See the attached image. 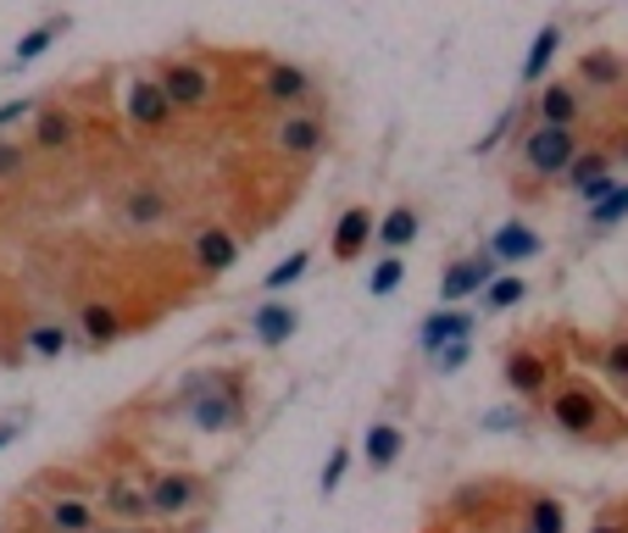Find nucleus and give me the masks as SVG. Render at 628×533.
<instances>
[{
  "label": "nucleus",
  "instance_id": "obj_1",
  "mask_svg": "<svg viewBox=\"0 0 628 533\" xmlns=\"http://www.w3.org/2000/svg\"><path fill=\"white\" fill-rule=\"evenodd\" d=\"M178 417L201 433H239L251 422V372L246 367H206L178 383Z\"/></svg>",
  "mask_w": 628,
  "mask_h": 533
},
{
  "label": "nucleus",
  "instance_id": "obj_2",
  "mask_svg": "<svg viewBox=\"0 0 628 533\" xmlns=\"http://www.w3.org/2000/svg\"><path fill=\"white\" fill-rule=\"evenodd\" d=\"M545 406H551V422L578 445H606L617 433H628V417H617L606 406V395H595L585 378H562Z\"/></svg>",
  "mask_w": 628,
  "mask_h": 533
},
{
  "label": "nucleus",
  "instance_id": "obj_3",
  "mask_svg": "<svg viewBox=\"0 0 628 533\" xmlns=\"http://www.w3.org/2000/svg\"><path fill=\"white\" fill-rule=\"evenodd\" d=\"M251 101H256L267 117H284V112H312V101H317V78H312L301 62L262 56V62H256V84H251Z\"/></svg>",
  "mask_w": 628,
  "mask_h": 533
},
{
  "label": "nucleus",
  "instance_id": "obj_4",
  "mask_svg": "<svg viewBox=\"0 0 628 533\" xmlns=\"http://www.w3.org/2000/svg\"><path fill=\"white\" fill-rule=\"evenodd\" d=\"M156 84L167 89V101H173L178 117H201V112H212L223 101V78L206 62H196V56H162L156 62Z\"/></svg>",
  "mask_w": 628,
  "mask_h": 533
},
{
  "label": "nucleus",
  "instance_id": "obj_5",
  "mask_svg": "<svg viewBox=\"0 0 628 533\" xmlns=\"http://www.w3.org/2000/svg\"><path fill=\"white\" fill-rule=\"evenodd\" d=\"M585 151V134L578 128H545V123H528L517 139V167L535 173V178H567L573 156Z\"/></svg>",
  "mask_w": 628,
  "mask_h": 533
},
{
  "label": "nucleus",
  "instance_id": "obj_6",
  "mask_svg": "<svg viewBox=\"0 0 628 533\" xmlns=\"http://www.w3.org/2000/svg\"><path fill=\"white\" fill-rule=\"evenodd\" d=\"M28 144L39 162H62L84 144V117L67 101H39V112L28 117Z\"/></svg>",
  "mask_w": 628,
  "mask_h": 533
},
{
  "label": "nucleus",
  "instance_id": "obj_7",
  "mask_svg": "<svg viewBox=\"0 0 628 533\" xmlns=\"http://www.w3.org/2000/svg\"><path fill=\"white\" fill-rule=\"evenodd\" d=\"M267 151L284 156V162H317L328 151V123L317 112H284V117H267Z\"/></svg>",
  "mask_w": 628,
  "mask_h": 533
},
{
  "label": "nucleus",
  "instance_id": "obj_8",
  "mask_svg": "<svg viewBox=\"0 0 628 533\" xmlns=\"http://www.w3.org/2000/svg\"><path fill=\"white\" fill-rule=\"evenodd\" d=\"M239 256H246V233L228 228V223H201L196 233H189V267H196L201 283H212L228 267H239Z\"/></svg>",
  "mask_w": 628,
  "mask_h": 533
},
{
  "label": "nucleus",
  "instance_id": "obj_9",
  "mask_svg": "<svg viewBox=\"0 0 628 533\" xmlns=\"http://www.w3.org/2000/svg\"><path fill=\"white\" fill-rule=\"evenodd\" d=\"M212 500V483L201 472H189V467H167V472H151V506L156 517H189V511H201Z\"/></svg>",
  "mask_w": 628,
  "mask_h": 533
},
{
  "label": "nucleus",
  "instance_id": "obj_10",
  "mask_svg": "<svg viewBox=\"0 0 628 533\" xmlns=\"http://www.w3.org/2000/svg\"><path fill=\"white\" fill-rule=\"evenodd\" d=\"M95 500H101V511L112 522H128V528H145L156 517L151 506V478H134V472H112L101 490H95Z\"/></svg>",
  "mask_w": 628,
  "mask_h": 533
},
{
  "label": "nucleus",
  "instance_id": "obj_11",
  "mask_svg": "<svg viewBox=\"0 0 628 533\" xmlns=\"http://www.w3.org/2000/svg\"><path fill=\"white\" fill-rule=\"evenodd\" d=\"M506 390L517 395V401H528V406H535V401H551V390H556V383H551V356H540L535 351V339H517V345L506 351Z\"/></svg>",
  "mask_w": 628,
  "mask_h": 533
},
{
  "label": "nucleus",
  "instance_id": "obj_12",
  "mask_svg": "<svg viewBox=\"0 0 628 533\" xmlns=\"http://www.w3.org/2000/svg\"><path fill=\"white\" fill-rule=\"evenodd\" d=\"M123 112H128V128L134 134H167L173 128V101L156 78H128L123 84Z\"/></svg>",
  "mask_w": 628,
  "mask_h": 533
},
{
  "label": "nucleus",
  "instance_id": "obj_13",
  "mask_svg": "<svg viewBox=\"0 0 628 533\" xmlns=\"http://www.w3.org/2000/svg\"><path fill=\"white\" fill-rule=\"evenodd\" d=\"M128 312L117 306V301H101V295H84L78 306H73V328H78V339L89 351H106V345H117V339L128 333Z\"/></svg>",
  "mask_w": 628,
  "mask_h": 533
},
{
  "label": "nucleus",
  "instance_id": "obj_14",
  "mask_svg": "<svg viewBox=\"0 0 628 533\" xmlns=\"http://www.w3.org/2000/svg\"><path fill=\"white\" fill-rule=\"evenodd\" d=\"M495 278H501V262H495L490 251H473V256H462V262H451V267L440 272V301H445V306L473 301V295H485Z\"/></svg>",
  "mask_w": 628,
  "mask_h": 533
},
{
  "label": "nucleus",
  "instance_id": "obj_15",
  "mask_svg": "<svg viewBox=\"0 0 628 533\" xmlns=\"http://www.w3.org/2000/svg\"><path fill=\"white\" fill-rule=\"evenodd\" d=\"M578 117H585V89H578L573 78L540 84V94H535V112H528V123H545V128H578Z\"/></svg>",
  "mask_w": 628,
  "mask_h": 533
},
{
  "label": "nucleus",
  "instance_id": "obj_16",
  "mask_svg": "<svg viewBox=\"0 0 628 533\" xmlns=\"http://www.w3.org/2000/svg\"><path fill=\"white\" fill-rule=\"evenodd\" d=\"M367 239H378V217H373L367 206H351V212H340V223H334L328 256L340 262V267H351V262L367 251Z\"/></svg>",
  "mask_w": 628,
  "mask_h": 533
},
{
  "label": "nucleus",
  "instance_id": "obj_17",
  "mask_svg": "<svg viewBox=\"0 0 628 533\" xmlns=\"http://www.w3.org/2000/svg\"><path fill=\"white\" fill-rule=\"evenodd\" d=\"M501 267H517V262H535L540 251H545V239L535 233V223H523V217H512V223H501L495 233H490V245H485Z\"/></svg>",
  "mask_w": 628,
  "mask_h": 533
},
{
  "label": "nucleus",
  "instance_id": "obj_18",
  "mask_svg": "<svg viewBox=\"0 0 628 533\" xmlns=\"http://www.w3.org/2000/svg\"><path fill=\"white\" fill-rule=\"evenodd\" d=\"M296 328H301V306H289V301H278V295H267V301L256 306V317H251V333L262 339L267 351L289 345V339H296Z\"/></svg>",
  "mask_w": 628,
  "mask_h": 533
},
{
  "label": "nucleus",
  "instance_id": "obj_19",
  "mask_svg": "<svg viewBox=\"0 0 628 533\" xmlns=\"http://www.w3.org/2000/svg\"><path fill=\"white\" fill-rule=\"evenodd\" d=\"M67 328L56 322V317H28L23 322V333H17V351L23 356H34V361H56V356H67Z\"/></svg>",
  "mask_w": 628,
  "mask_h": 533
},
{
  "label": "nucleus",
  "instance_id": "obj_20",
  "mask_svg": "<svg viewBox=\"0 0 628 533\" xmlns=\"http://www.w3.org/2000/svg\"><path fill=\"white\" fill-rule=\"evenodd\" d=\"M462 339H473V312H428L417 328V345L428 356H440L445 345H462Z\"/></svg>",
  "mask_w": 628,
  "mask_h": 533
},
{
  "label": "nucleus",
  "instance_id": "obj_21",
  "mask_svg": "<svg viewBox=\"0 0 628 533\" xmlns=\"http://www.w3.org/2000/svg\"><path fill=\"white\" fill-rule=\"evenodd\" d=\"M401 450H406V428H395V422H373L367 428V445H362L367 472H390L401 461Z\"/></svg>",
  "mask_w": 628,
  "mask_h": 533
},
{
  "label": "nucleus",
  "instance_id": "obj_22",
  "mask_svg": "<svg viewBox=\"0 0 628 533\" xmlns=\"http://www.w3.org/2000/svg\"><path fill=\"white\" fill-rule=\"evenodd\" d=\"M623 56H612V51H585V56H578V73H573V84L578 89H623Z\"/></svg>",
  "mask_w": 628,
  "mask_h": 533
},
{
  "label": "nucleus",
  "instance_id": "obj_23",
  "mask_svg": "<svg viewBox=\"0 0 628 533\" xmlns=\"http://www.w3.org/2000/svg\"><path fill=\"white\" fill-rule=\"evenodd\" d=\"M578 351H585L578 361H601V367L612 372V383H617V390H628V333L601 339V345H595V339H578Z\"/></svg>",
  "mask_w": 628,
  "mask_h": 533
},
{
  "label": "nucleus",
  "instance_id": "obj_24",
  "mask_svg": "<svg viewBox=\"0 0 628 533\" xmlns=\"http://www.w3.org/2000/svg\"><path fill=\"white\" fill-rule=\"evenodd\" d=\"M523 528L528 533H567V506L556 495H528L523 500Z\"/></svg>",
  "mask_w": 628,
  "mask_h": 533
},
{
  "label": "nucleus",
  "instance_id": "obj_25",
  "mask_svg": "<svg viewBox=\"0 0 628 533\" xmlns=\"http://www.w3.org/2000/svg\"><path fill=\"white\" fill-rule=\"evenodd\" d=\"M556 45H562V28L545 23V28L535 34V45H528V56H523V89H535V84L545 78V67H551V56H556Z\"/></svg>",
  "mask_w": 628,
  "mask_h": 533
},
{
  "label": "nucleus",
  "instance_id": "obj_26",
  "mask_svg": "<svg viewBox=\"0 0 628 533\" xmlns=\"http://www.w3.org/2000/svg\"><path fill=\"white\" fill-rule=\"evenodd\" d=\"M417 228H423V223H417V212H412V206H390V212L378 217V239L390 245V256H401V251L412 245Z\"/></svg>",
  "mask_w": 628,
  "mask_h": 533
},
{
  "label": "nucleus",
  "instance_id": "obj_27",
  "mask_svg": "<svg viewBox=\"0 0 628 533\" xmlns=\"http://www.w3.org/2000/svg\"><path fill=\"white\" fill-rule=\"evenodd\" d=\"M67 28V17H56V23H45V28H28L23 39H17V51H12V67H28V62H39L45 51L56 45V34Z\"/></svg>",
  "mask_w": 628,
  "mask_h": 533
},
{
  "label": "nucleus",
  "instance_id": "obj_28",
  "mask_svg": "<svg viewBox=\"0 0 628 533\" xmlns=\"http://www.w3.org/2000/svg\"><path fill=\"white\" fill-rule=\"evenodd\" d=\"M306 267H312V251H306V245H301V251H289V256H284V262L262 278V295H278V289L301 283V278H306Z\"/></svg>",
  "mask_w": 628,
  "mask_h": 533
},
{
  "label": "nucleus",
  "instance_id": "obj_29",
  "mask_svg": "<svg viewBox=\"0 0 628 533\" xmlns=\"http://www.w3.org/2000/svg\"><path fill=\"white\" fill-rule=\"evenodd\" d=\"M528 301V283L523 278H495L485 295H478V312H512V306H523Z\"/></svg>",
  "mask_w": 628,
  "mask_h": 533
},
{
  "label": "nucleus",
  "instance_id": "obj_30",
  "mask_svg": "<svg viewBox=\"0 0 628 533\" xmlns=\"http://www.w3.org/2000/svg\"><path fill=\"white\" fill-rule=\"evenodd\" d=\"M401 283H406V256H384V262L373 267V278H367V295L384 301V295H395Z\"/></svg>",
  "mask_w": 628,
  "mask_h": 533
},
{
  "label": "nucleus",
  "instance_id": "obj_31",
  "mask_svg": "<svg viewBox=\"0 0 628 533\" xmlns=\"http://www.w3.org/2000/svg\"><path fill=\"white\" fill-rule=\"evenodd\" d=\"M617 223H628V183L617 189V195H606L601 206H590V233H612Z\"/></svg>",
  "mask_w": 628,
  "mask_h": 533
},
{
  "label": "nucleus",
  "instance_id": "obj_32",
  "mask_svg": "<svg viewBox=\"0 0 628 533\" xmlns=\"http://www.w3.org/2000/svg\"><path fill=\"white\" fill-rule=\"evenodd\" d=\"M467 356H473V339H462V345H445L440 356H428V367L440 372V378H451V372H462V367H467Z\"/></svg>",
  "mask_w": 628,
  "mask_h": 533
},
{
  "label": "nucleus",
  "instance_id": "obj_33",
  "mask_svg": "<svg viewBox=\"0 0 628 533\" xmlns=\"http://www.w3.org/2000/svg\"><path fill=\"white\" fill-rule=\"evenodd\" d=\"M346 467H351V445H340L328 456V467H323V495H334L340 490V478H346Z\"/></svg>",
  "mask_w": 628,
  "mask_h": 533
},
{
  "label": "nucleus",
  "instance_id": "obj_34",
  "mask_svg": "<svg viewBox=\"0 0 628 533\" xmlns=\"http://www.w3.org/2000/svg\"><path fill=\"white\" fill-rule=\"evenodd\" d=\"M590 533H628V517H623V506H612V511H606V517H601Z\"/></svg>",
  "mask_w": 628,
  "mask_h": 533
},
{
  "label": "nucleus",
  "instance_id": "obj_35",
  "mask_svg": "<svg viewBox=\"0 0 628 533\" xmlns=\"http://www.w3.org/2000/svg\"><path fill=\"white\" fill-rule=\"evenodd\" d=\"M95 533H151V528H128V522H101Z\"/></svg>",
  "mask_w": 628,
  "mask_h": 533
},
{
  "label": "nucleus",
  "instance_id": "obj_36",
  "mask_svg": "<svg viewBox=\"0 0 628 533\" xmlns=\"http://www.w3.org/2000/svg\"><path fill=\"white\" fill-rule=\"evenodd\" d=\"M12 433H17V422H0V450H7V440H12Z\"/></svg>",
  "mask_w": 628,
  "mask_h": 533
},
{
  "label": "nucleus",
  "instance_id": "obj_37",
  "mask_svg": "<svg viewBox=\"0 0 628 533\" xmlns=\"http://www.w3.org/2000/svg\"><path fill=\"white\" fill-rule=\"evenodd\" d=\"M512 533H528V528H523V522H517V528H512Z\"/></svg>",
  "mask_w": 628,
  "mask_h": 533
}]
</instances>
